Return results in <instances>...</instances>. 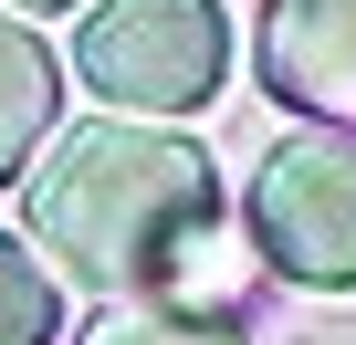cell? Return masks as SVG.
Segmentation results:
<instances>
[{
    "instance_id": "obj_1",
    "label": "cell",
    "mask_w": 356,
    "mask_h": 345,
    "mask_svg": "<svg viewBox=\"0 0 356 345\" xmlns=\"http://www.w3.org/2000/svg\"><path fill=\"white\" fill-rule=\"evenodd\" d=\"M22 220L32 251H53V272H74L105 303L178 293L189 251L220 230V167L147 115H95L22 167Z\"/></svg>"
},
{
    "instance_id": "obj_2",
    "label": "cell",
    "mask_w": 356,
    "mask_h": 345,
    "mask_svg": "<svg viewBox=\"0 0 356 345\" xmlns=\"http://www.w3.org/2000/svg\"><path fill=\"white\" fill-rule=\"evenodd\" d=\"M74 84L105 115L178 126L231 84V11L220 0H95L74 22Z\"/></svg>"
},
{
    "instance_id": "obj_3",
    "label": "cell",
    "mask_w": 356,
    "mask_h": 345,
    "mask_svg": "<svg viewBox=\"0 0 356 345\" xmlns=\"http://www.w3.org/2000/svg\"><path fill=\"white\" fill-rule=\"evenodd\" d=\"M252 251L304 293H356V136L293 126L252 167Z\"/></svg>"
},
{
    "instance_id": "obj_4",
    "label": "cell",
    "mask_w": 356,
    "mask_h": 345,
    "mask_svg": "<svg viewBox=\"0 0 356 345\" xmlns=\"http://www.w3.org/2000/svg\"><path fill=\"white\" fill-rule=\"evenodd\" d=\"M262 94L356 136V0H262Z\"/></svg>"
},
{
    "instance_id": "obj_5",
    "label": "cell",
    "mask_w": 356,
    "mask_h": 345,
    "mask_svg": "<svg viewBox=\"0 0 356 345\" xmlns=\"http://www.w3.org/2000/svg\"><path fill=\"white\" fill-rule=\"evenodd\" d=\"M53 105H63V63H53V42H42L32 22L0 11V189H11L22 167L42 157Z\"/></svg>"
},
{
    "instance_id": "obj_6",
    "label": "cell",
    "mask_w": 356,
    "mask_h": 345,
    "mask_svg": "<svg viewBox=\"0 0 356 345\" xmlns=\"http://www.w3.org/2000/svg\"><path fill=\"white\" fill-rule=\"evenodd\" d=\"M74 345H252L241 314L220 303H178V293H115L95 324H74Z\"/></svg>"
},
{
    "instance_id": "obj_7",
    "label": "cell",
    "mask_w": 356,
    "mask_h": 345,
    "mask_svg": "<svg viewBox=\"0 0 356 345\" xmlns=\"http://www.w3.org/2000/svg\"><path fill=\"white\" fill-rule=\"evenodd\" d=\"M63 335V283L32 241L0 230V345H53Z\"/></svg>"
},
{
    "instance_id": "obj_8",
    "label": "cell",
    "mask_w": 356,
    "mask_h": 345,
    "mask_svg": "<svg viewBox=\"0 0 356 345\" xmlns=\"http://www.w3.org/2000/svg\"><path fill=\"white\" fill-rule=\"evenodd\" d=\"M11 22H42V11H74V0H0Z\"/></svg>"
}]
</instances>
